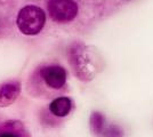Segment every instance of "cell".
Masks as SVG:
<instances>
[{"label": "cell", "instance_id": "8992f818", "mask_svg": "<svg viewBox=\"0 0 153 137\" xmlns=\"http://www.w3.org/2000/svg\"><path fill=\"white\" fill-rule=\"evenodd\" d=\"M72 109V102L69 97L55 98L49 105V111L56 117H66Z\"/></svg>", "mask_w": 153, "mask_h": 137}, {"label": "cell", "instance_id": "ba28073f", "mask_svg": "<svg viewBox=\"0 0 153 137\" xmlns=\"http://www.w3.org/2000/svg\"><path fill=\"white\" fill-rule=\"evenodd\" d=\"M0 137H23L19 133L15 130H6L0 133Z\"/></svg>", "mask_w": 153, "mask_h": 137}, {"label": "cell", "instance_id": "277c9868", "mask_svg": "<svg viewBox=\"0 0 153 137\" xmlns=\"http://www.w3.org/2000/svg\"><path fill=\"white\" fill-rule=\"evenodd\" d=\"M40 77L51 89H61L66 82V71L59 65L42 67L40 70Z\"/></svg>", "mask_w": 153, "mask_h": 137}, {"label": "cell", "instance_id": "6da1fadb", "mask_svg": "<svg viewBox=\"0 0 153 137\" xmlns=\"http://www.w3.org/2000/svg\"><path fill=\"white\" fill-rule=\"evenodd\" d=\"M68 56L74 74L83 81L91 80L102 67V59L97 52L81 42L71 46Z\"/></svg>", "mask_w": 153, "mask_h": 137}, {"label": "cell", "instance_id": "52a82bcc", "mask_svg": "<svg viewBox=\"0 0 153 137\" xmlns=\"http://www.w3.org/2000/svg\"><path fill=\"white\" fill-rule=\"evenodd\" d=\"M103 124H104V118L101 113H93L91 116V127H93V130L96 131L97 134L102 130Z\"/></svg>", "mask_w": 153, "mask_h": 137}, {"label": "cell", "instance_id": "3957f363", "mask_svg": "<svg viewBox=\"0 0 153 137\" xmlns=\"http://www.w3.org/2000/svg\"><path fill=\"white\" fill-rule=\"evenodd\" d=\"M48 13L51 20L57 23H68L78 15V5L73 0H49Z\"/></svg>", "mask_w": 153, "mask_h": 137}, {"label": "cell", "instance_id": "5b68a950", "mask_svg": "<svg viewBox=\"0 0 153 137\" xmlns=\"http://www.w3.org/2000/svg\"><path fill=\"white\" fill-rule=\"evenodd\" d=\"M21 93L19 82H6L0 86V107H6L12 105L19 97Z\"/></svg>", "mask_w": 153, "mask_h": 137}, {"label": "cell", "instance_id": "7a4b0ae2", "mask_svg": "<svg viewBox=\"0 0 153 137\" xmlns=\"http://www.w3.org/2000/svg\"><path fill=\"white\" fill-rule=\"evenodd\" d=\"M46 23L45 12L38 6L27 5L17 14L16 24L21 32L25 36H36L41 32Z\"/></svg>", "mask_w": 153, "mask_h": 137}]
</instances>
